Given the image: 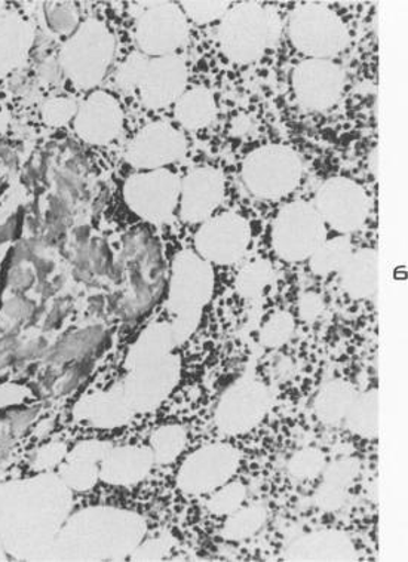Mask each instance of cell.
<instances>
[{"label": "cell", "instance_id": "obj_9", "mask_svg": "<svg viewBox=\"0 0 408 562\" xmlns=\"http://www.w3.org/2000/svg\"><path fill=\"white\" fill-rule=\"evenodd\" d=\"M324 220L309 202H292L280 211L275 223V244L281 256L301 260L321 244Z\"/></svg>", "mask_w": 408, "mask_h": 562}, {"label": "cell", "instance_id": "obj_2", "mask_svg": "<svg viewBox=\"0 0 408 562\" xmlns=\"http://www.w3.org/2000/svg\"><path fill=\"white\" fill-rule=\"evenodd\" d=\"M241 175L252 196L276 201L296 190L303 176V162L292 147L269 145L247 156Z\"/></svg>", "mask_w": 408, "mask_h": 562}, {"label": "cell", "instance_id": "obj_5", "mask_svg": "<svg viewBox=\"0 0 408 562\" xmlns=\"http://www.w3.org/2000/svg\"><path fill=\"white\" fill-rule=\"evenodd\" d=\"M115 54V37L100 21L90 20L76 33L65 49V65L70 78L82 88L103 80Z\"/></svg>", "mask_w": 408, "mask_h": 562}, {"label": "cell", "instance_id": "obj_12", "mask_svg": "<svg viewBox=\"0 0 408 562\" xmlns=\"http://www.w3.org/2000/svg\"><path fill=\"white\" fill-rule=\"evenodd\" d=\"M225 176L216 168H197L182 180L180 214L186 222H204L225 200Z\"/></svg>", "mask_w": 408, "mask_h": 562}, {"label": "cell", "instance_id": "obj_10", "mask_svg": "<svg viewBox=\"0 0 408 562\" xmlns=\"http://www.w3.org/2000/svg\"><path fill=\"white\" fill-rule=\"evenodd\" d=\"M314 206L335 229L351 232L359 229L367 218L370 198L356 181L335 177L319 188Z\"/></svg>", "mask_w": 408, "mask_h": 562}, {"label": "cell", "instance_id": "obj_14", "mask_svg": "<svg viewBox=\"0 0 408 562\" xmlns=\"http://www.w3.org/2000/svg\"><path fill=\"white\" fill-rule=\"evenodd\" d=\"M122 110L112 95L97 92L86 101L76 117V131L87 142L106 145L120 135Z\"/></svg>", "mask_w": 408, "mask_h": 562}, {"label": "cell", "instance_id": "obj_4", "mask_svg": "<svg viewBox=\"0 0 408 562\" xmlns=\"http://www.w3.org/2000/svg\"><path fill=\"white\" fill-rule=\"evenodd\" d=\"M122 80L129 87H138L147 108L163 109L177 103L186 92V63L177 55L166 57H134L122 70Z\"/></svg>", "mask_w": 408, "mask_h": 562}, {"label": "cell", "instance_id": "obj_8", "mask_svg": "<svg viewBox=\"0 0 408 562\" xmlns=\"http://www.w3.org/2000/svg\"><path fill=\"white\" fill-rule=\"evenodd\" d=\"M347 74L331 60L302 61L293 71L294 94L309 112H327L342 99Z\"/></svg>", "mask_w": 408, "mask_h": 562}, {"label": "cell", "instance_id": "obj_1", "mask_svg": "<svg viewBox=\"0 0 408 562\" xmlns=\"http://www.w3.org/2000/svg\"><path fill=\"white\" fill-rule=\"evenodd\" d=\"M283 21L273 8L241 2L226 12L218 25V42L226 57L237 65L259 61L281 40Z\"/></svg>", "mask_w": 408, "mask_h": 562}, {"label": "cell", "instance_id": "obj_15", "mask_svg": "<svg viewBox=\"0 0 408 562\" xmlns=\"http://www.w3.org/2000/svg\"><path fill=\"white\" fill-rule=\"evenodd\" d=\"M216 101L205 87L192 88L175 103V116L183 128L195 131L205 128L216 117Z\"/></svg>", "mask_w": 408, "mask_h": 562}, {"label": "cell", "instance_id": "obj_11", "mask_svg": "<svg viewBox=\"0 0 408 562\" xmlns=\"http://www.w3.org/2000/svg\"><path fill=\"white\" fill-rule=\"evenodd\" d=\"M186 151L188 139L182 131L167 122H157L146 126L129 143L126 159L143 170H162L166 165L184 158Z\"/></svg>", "mask_w": 408, "mask_h": 562}, {"label": "cell", "instance_id": "obj_6", "mask_svg": "<svg viewBox=\"0 0 408 562\" xmlns=\"http://www.w3.org/2000/svg\"><path fill=\"white\" fill-rule=\"evenodd\" d=\"M182 180L168 170L147 171L126 181L124 194L128 205L149 222H167L180 200Z\"/></svg>", "mask_w": 408, "mask_h": 562}, {"label": "cell", "instance_id": "obj_16", "mask_svg": "<svg viewBox=\"0 0 408 562\" xmlns=\"http://www.w3.org/2000/svg\"><path fill=\"white\" fill-rule=\"evenodd\" d=\"M179 7L189 21L205 25L222 20L233 3L225 0H189V2H180Z\"/></svg>", "mask_w": 408, "mask_h": 562}, {"label": "cell", "instance_id": "obj_7", "mask_svg": "<svg viewBox=\"0 0 408 562\" xmlns=\"http://www.w3.org/2000/svg\"><path fill=\"white\" fill-rule=\"evenodd\" d=\"M137 42L151 57L174 55L189 42V20L179 3H151L137 23Z\"/></svg>", "mask_w": 408, "mask_h": 562}, {"label": "cell", "instance_id": "obj_3", "mask_svg": "<svg viewBox=\"0 0 408 562\" xmlns=\"http://www.w3.org/2000/svg\"><path fill=\"white\" fill-rule=\"evenodd\" d=\"M294 48L309 58L331 60L351 44V33L338 14L319 3H303L288 19Z\"/></svg>", "mask_w": 408, "mask_h": 562}, {"label": "cell", "instance_id": "obj_13", "mask_svg": "<svg viewBox=\"0 0 408 562\" xmlns=\"http://www.w3.org/2000/svg\"><path fill=\"white\" fill-rule=\"evenodd\" d=\"M248 243V224L241 215L226 213L209 220L197 234V248L208 259L227 263L237 259Z\"/></svg>", "mask_w": 408, "mask_h": 562}]
</instances>
